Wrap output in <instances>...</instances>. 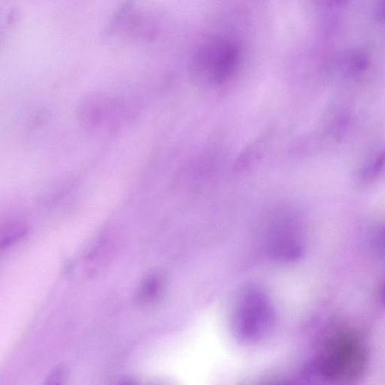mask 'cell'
<instances>
[{
    "label": "cell",
    "instance_id": "obj_1",
    "mask_svg": "<svg viewBox=\"0 0 385 385\" xmlns=\"http://www.w3.org/2000/svg\"><path fill=\"white\" fill-rule=\"evenodd\" d=\"M365 363V351L357 337L348 331H339L324 344L320 370L326 378L351 379L359 375Z\"/></svg>",
    "mask_w": 385,
    "mask_h": 385
},
{
    "label": "cell",
    "instance_id": "obj_2",
    "mask_svg": "<svg viewBox=\"0 0 385 385\" xmlns=\"http://www.w3.org/2000/svg\"><path fill=\"white\" fill-rule=\"evenodd\" d=\"M239 46L230 39L217 38L203 45L196 57V68L207 82L229 80L240 62Z\"/></svg>",
    "mask_w": 385,
    "mask_h": 385
},
{
    "label": "cell",
    "instance_id": "obj_3",
    "mask_svg": "<svg viewBox=\"0 0 385 385\" xmlns=\"http://www.w3.org/2000/svg\"><path fill=\"white\" fill-rule=\"evenodd\" d=\"M240 305L237 314V327L243 337H260L270 324V310L260 294H249Z\"/></svg>",
    "mask_w": 385,
    "mask_h": 385
},
{
    "label": "cell",
    "instance_id": "obj_4",
    "mask_svg": "<svg viewBox=\"0 0 385 385\" xmlns=\"http://www.w3.org/2000/svg\"><path fill=\"white\" fill-rule=\"evenodd\" d=\"M350 62L353 67L362 68L367 66L368 57L363 51H356L351 56Z\"/></svg>",
    "mask_w": 385,
    "mask_h": 385
},
{
    "label": "cell",
    "instance_id": "obj_5",
    "mask_svg": "<svg viewBox=\"0 0 385 385\" xmlns=\"http://www.w3.org/2000/svg\"><path fill=\"white\" fill-rule=\"evenodd\" d=\"M316 4L324 8H338L347 6L349 0H314Z\"/></svg>",
    "mask_w": 385,
    "mask_h": 385
},
{
    "label": "cell",
    "instance_id": "obj_6",
    "mask_svg": "<svg viewBox=\"0 0 385 385\" xmlns=\"http://www.w3.org/2000/svg\"><path fill=\"white\" fill-rule=\"evenodd\" d=\"M378 15L382 21L385 22V0H381L378 8Z\"/></svg>",
    "mask_w": 385,
    "mask_h": 385
},
{
    "label": "cell",
    "instance_id": "obj_7",
    "mask_svg": "<svg viewBox=\"0 0 385 385\" xmlns=\"http://www.w3.org/2000/svg\"><path fill=\"white\" fill-rule=\"evenodd\" d=\"M384 301L385 302V290L384 291Z\"/></svg>",
    "mask_w": 385,
    "mask_h": 385
}]
</instances>
